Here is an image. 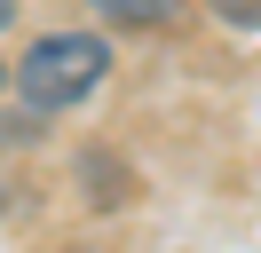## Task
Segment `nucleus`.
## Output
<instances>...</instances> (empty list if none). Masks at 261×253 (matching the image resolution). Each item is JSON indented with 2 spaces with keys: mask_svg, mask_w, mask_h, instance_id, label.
Listing matches in <instances>:
<instances>
[{
  "mask_svg": "<svg viewBox=\"0 0 261 253\" xmlns=\"http://www.w3.org/2000/svg\"><path fill=\"white\" fill-rule=\"evenodd\" d=\"M103 71H111V47L95 40V32H48V40H32L16 56V87L32 111H71L87 103V95L103 87Z\"/></svg>",
  "mask_w": 261,
  "mask_h": 253,
  "instance_id": "nucleus-1",
  "label": "nucleus"
},
{
  "mask_svg": "<svg viewBox=\"0 0 261 253\" xmlns=\"http://www.w3.org/2000/svg\"><path fill=\"white\" fill-rule=\"evenodd\" d=\"M103 16H127V24H159L166 16V0H95Z\"/></svg>",
  "mask_w": 261,
  "mask_h": 253,
  "instance_id": "nucleus-2",
  "label": "nucleus"
},
{
  "mask_svg": "<svg viewBox=\"0 0 261 253\" xmlns=\"http://www.w3.org/2000/svg\"><path fill=\"white\" fill-rule=\"evenodd\" d=\"M214 16H229V24H261V0H214Z\"/></svg>",
  "mask_w": 261,
  "mask_h": 253,
  "instance_id": "nucleus-3",
  "label": "nucleus"
},
{
  "mask_svg": "<svg viewBox=\"0 0 261 253\" xmlns=\"http://www.w3.org/2000/svg\"><path fill=\"white\" fill-rule=\"evenodd\" d=\"M8 16H16V0H0V32H8Z\"/></svg>",
  "mask_w": 261,
  "mask_h": 253,
  "instance_id": "nucleus-4",
  "label": "nucleus"
}]
</instances>
